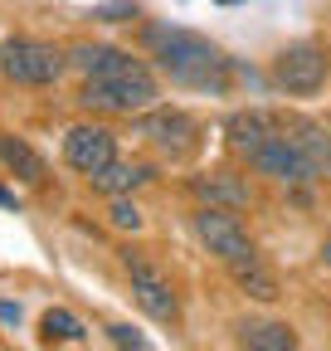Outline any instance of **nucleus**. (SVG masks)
<instances>
[{
    "label": "nucleus",
    "instance_id": "obj_22",
    "mask_svg": "<svg viewBox=\"0 0 331 351\" xmlns=\"http://www.w3.org/2000/svg\"><path fill=\"white\" fill-rule=\"evenodd\" d=\"M321 258H326V263H331V234H326V244H321Z\"/></svg>",
    "mask_w": 331,
    "mask_h": 351
},
{
    "label": "nucleus",
    "instance_id": "obj_14",
    "mask_svg": "<svg viewBox=\"0 0 331 351\" xmlns=\"http://www.w3.org/2000/svg\"><path fill=\"white\" fill-rule=\"evenodd\" d=\"M39 327H44L49 341H83V322H78L73 313H64V307H49Z\"/></svg>",
    "mask_w": 331,
    "mask_h": 351
},
{
    "label": "nucleus",
    "instance_id": "obj_7",
    "mask_svg": "<svg viewBox=\"0 0 331 351\" xmlns=\"http://www.w3.org/2000/svg\"><path fill=\"white\" fill-rule=\"evenodd\" d=\"M64 161L83 176H98L103 166L117 161V137L107 127H73L64 137Z\"/></svg>",
    "mask_w": 331,
    "mask_h": 351
},
{
    "label": "nucleus",
    "instance_id": "obj_13",
    "mask_svg": "<svg viewBox=\"0 0 331 351\" xmlns=\"http://www.w3.org/2000/svg\"><path fill=\"white\" fill-rule=\"evenodd\" d=\"M146 181V166H122V161H112V166H103L98 176H93V186L103 191V195H127V191H137Z\"/></svg>",
    "mask_w": 331,
    "mask_h": 351
},
{
    "label": "nucleus",
    "instance_id": "obj_2",
    "mask_svg": "<svg viewBox=\"0 0 331 351\" xmlns=\"http://www.w3.org/2000/svg\"><path fill=\"white\" fill-rule=\"evenodd\" d=\"M146 49L151 59L161 64V73H171V83L181 88H200V93H224L229 88V59L220 44H210L195 29H181V25H146Z\"/></svg>",
    "mask_w": 331,
    "mask_h": 351
},
{
    "label": "nucleus",
    "instance_id": "obj_16",
    "mask_svg": "<svg viewBox=\"0 0 331 351\" xmlns=\"http://www.w3.org/2000/svg\"><path fill=\"white\" fill-rule=\"evenodd\" d=\"M234 278H239L248 293H254V298H278V283L259 269V263H248V269H234Z\"/></svg>",
    "mask_w": 331,
    "mask_h": 351
},
{
    "label": "nucleus",
    "instance_id": "obj_12",
    "mask_svg": "<svg viewBox=\"0 0 331 351\" xmlns=\"http://www.w3.org/2000/svg\"><path fill=\"white\" fill-rule=\"evenodd\" d=\"M0 161H5L20 181H29V186L44 181V161H39V152L29 142H20V137H0Z\"/></svg>",
    "mask_w": 331,
    "mask_h": 351
},
{
    "label": "nucleus",
    "instance_id": "obj_8",
    "mask_svg": "<svg viewBox=\"0 0 331 351\" xmlns=\"http://www.w3.org/2000/svg\"><path fill=\"white\" fill-rule=\"evenodd\" d=\"M127 274H132V293H137V302H142L146 317H156V322H176V317H181L171 283H166L146 258H132V254H127Z\"/></svg>",
    "mask_w": 331,
    "mask_h": 351
},
{
    "label": "nucleus",
    "instance_id": "obj_21",
    "mask_svg": "<svg viewBox=\"0 0 331 351\" xmlns=\"http://www.w3.org/2000/svg\"><path fill=\"white\" fill-rule=\"evenodd\" d=\"M0 205H5V210H15V191H5V186H0Z\"/></svg>",
    "mask_w": 331,
    "mask_h": 351
},
{
    "label": "nucleus",
    "instance_id": "obj_17",
    "mask_svg": "<svg viewBox=\"0 0 331 351\" xmlns=\"http://www.w3.org/2000/svg\"><path fill=\"white\" fill-rule=\"evenodd\" d=\"M107 337H112V346H117V351H156V346H151L137 327H127V322H112V327H107Z\"/></svg>",
    "mask_w": 331,
    "mask_h": 351
},
{
    "label": "nucleus",
    "instance_id": "obj_11",
    "mask_svg": "<svg viewBox=\"0 0 331 351\" xmlns=\"http://www.w3.org/2000/svg\"><path fill=\"white\" fill-rule=\"evenodd\" d=\"M287 132H293L297 147L307 152L317 181H321V176H331V132H326L321 122H287Z\"/></svg>",
    "mask_w": 331,
    "mask_h": 351
},
{
    "label": "nucleus",
    "instance_id": "obj_20",
    "mask_svg": "<svg viewBox=\"0 0 331 351\" xmlns=\"http://www.w3.org/2000/svg\"><path fill=\"white\" fill-rule=\"evenodd\" d=\"M0 322H20V302H0Z\"/></svg>",
    "mask_w": 331,
    "mask_h": 351
},
{
    "label": "nucleus",
    "instance_id": "obj_18",
    "mask_svg": "<svg viewBox=\"0 0 331 351\" xmlns=\"http://www.w3.org/2000/svg\"><path fill=\"white\" fill-rule=\"evenodd\" d=\"M137 15V0H107V5H93V20L117 25V20H132Z\"/></svg>",
    "mask_w": 331,
    "mask_h": 351
},
{
    "label": "nucleus",
    "instance_id": "obj_5",
    "mask_svg": "<svg viewBox=\"0 0 331 351\" xmlns=\"http://www.w3.org/2000/svg\"><path fill=\"white\" fill-rule=\"evenodd\" d=\"M273 83L282 88V93H293V98L317 93V88L326 83V49L312 44V39L287 44V49L273 59Z\"/></svg>",
    "mask_w": 331,
    "mask_h": 351
},
{
    "label": "nucleus",
    "instance_id": "obj_10",
    "mask_svg": "<svg viewBox=\"0 0 331 351\" xmlns=\"http://www.w3.org/2000/svg\"><path fill=\"white\" fill-rule=\"evenodd\" d=\"M239 341L243 351H297V332L287 322H243Z\"/></svg>",
    "mask_w": 331,
    "mask_h": 351
},
{
    "label": "nucleus",
    "instance_id": "obj_15",
    "mask_svg": "<svg viewBox=\"0 0 331 351\" xmlns=\"http://www.w3.org/2000/svg\"><path fill=\"white\" fill-rule=\"evenodd\" d=\"M195 195H204V200H224V205H243V200H248V191H243L239 181H229V176H210V181H195Z\"/></svg>",
    "mask_w": 331,
    "mask_h": 351
},
{
    "label": "nucleus",
    "instance_id": "obj_19",
    "mask_svg": "<svg viewBox=\"0 0 331 351\" xmlns=\"http://www.w3.org/2000/svg\"><path fill=\"white\" fill-rule=\"evenodd\" d=\"M112 225H117V230H142V210H137L132 200L117 195V200H112Z\"/></svg>",
    "mask_w": 331,
    "mask_h": 351
},
{
    "label": "nucleus",
    "instance_id": "obj_9",
    "mask_svg": "<svg viewBox=\"0 0 331 351\" xmlns=\"http://www.w3.org/2000/svg\"><path fill=\"white\" fill-rule=\"evenodd\" d=\"M142 137H151L156 147H166L171 156H181V152L195 147V122L185 112H176V108H156V112L142 117Z\"/></svg>",
    "mask_w": 331,
    "mask_h": 351
},
{
    "label": "nucleus",
    "instance_id": "obj_4",
    "mask_svg": "<svg viewBox=\"0 0 331 351\" xmlns=\"http://www.w3.org/2000/svg\"><path fill=\"white\" fill-rule=\"evenodd\" d=\"M248 161H254L263 176H273V181H293V186H307V181H317V171H312V161H307V152L297 147V137L287 132V122H278L268 137L248 152Z\"/></svg>",
    "mask_w": 331,
    "mask_h": 351
},
{
    "label": "nucleus",
    "instance_id": "obj_3",
    "mask_svg": "<svg viewBox=\"0 0 331 351\" xmlns=\"http://www.w3.org/2000/svg\"><path fill=\"white\" fill-rule=\"evenodd\" d=\"M68 69L64 49L44 39H5L0 44V73L15 78V83H29V88H44V83H59Z\"/></svg>",
    "mask_w": 331,
    "mask_h": 351
},
{
    "label": "nucleus",
    "instance_id": "obj_1",
    "mask_svg": "<svg viewBox=\"0 0 331 351\" xmlns=\"http://www.w3.org/2000/svg\"><path fill=\"white\" fill-rule=\"evenodd\" d=\"M73 64L83 69V103L107 112H146L156 103V78L142 59L112 44H83L73 49Z\"/></svg>",
    "mask_w": 331,
    "mask_h": 351
},
{
    "label": "nucleus",
    "instance_id": "obj_6",
    "mask_svg": "<svg viewBox=\"0 0 331 351\" xmlns=\"http://www.w3.org/2000/svg\"><path fill=\"white\" fill-rule=\"evenodd\" d=\"M195 234L210 244V254H220L229 269H248V263H259L254 239H248V230L239 225L229 210H200L195 215Z\"/></svg>",
    "mask_w": 331,
    "mask_h": 351
}]
</instances>
